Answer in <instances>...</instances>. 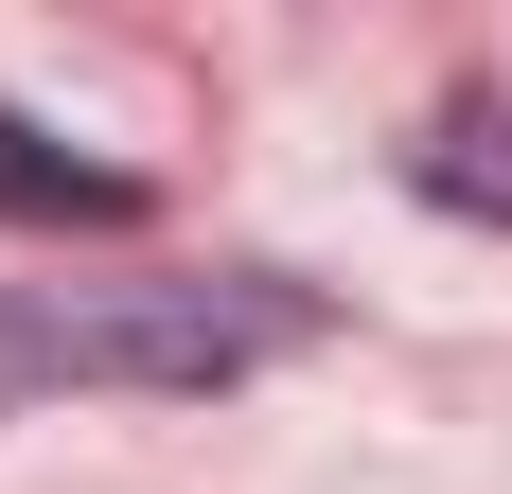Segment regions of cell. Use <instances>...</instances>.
I'll list each match as a JSON object with an SVG mask.
<instances>
[{"label":"cell","instance_id":"3957f363","mask_svg":"<svg viewBox=\"0 0 512 494\" xmlns=\"http://www.w3.org/2000/svg\"><path fill=\"white\" fill-rule=\"evenodd\" d=\"M407 177L442 212H495V230H512V106H442V142H424Z\"/></svg>","mask_w":512,"mask_h":494},{"label":"cell","instance_id":"6da1fadb","mask_svg":"<svg viewBox=\"0 0 512 494\" xmlns=\"http://www.w3.org/2000/svg\"><path fill=\"white\" fill-rule=\"evenodd\" d=\"M301 353L283 283H18L0 300V389H248Z\"/></svg>","mask_w":512,"mask_h":494},{"label":"cell","instance_id":"7a4b0ae2","mask_svg":"<svg viewBox=\"0 0 512 494\" xmlns=\"http://www.w3.org/2000/svg\"><path fill=\"white\" fill-rule=\"evenodd\" d=\"M0 212H18V230H142V177H124V159H71L53 124L0 106Z\"/></svg>","mask_w":512,"mask_h":494}]
</instances>
